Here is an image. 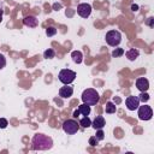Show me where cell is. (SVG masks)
Listing matches in <instances>:
<instances>
[{"instance_id": "cell-30", "label": "cell", "mask_w": 154, "mask_h": 154, "mask_svg": "<svg viewBox=\"0 0 154 154\" xmlns=\"http://www.w3.org/2000/svg\"><path fill=\"white\" fill-rule=\"evenodd\" d=\"M2 14H4V11L0 10V23H1V20H2Z\"/></svg>"}, {"instance_id": "cell-19", "label": "cell", "mask_w": 154, "mask_h": 154, "mask_svg": "<svg viewBox=\"0 0 154 154\" xmlns=\"http://www.w3.org/2000/svg\"><path fill=\"white\" fill-rule=\"evenodd\" d=\"M138 100H140V102L141 101L142 102H147L149 100V94L147 91H141V94L138 95Z\"/></svg>"}, {"instance_id": "cell-4", "label": "cell", "mask_w": 154, "mask_h": 154, "mask_svg": "<svg viewBox=\"0 0 154 154\" xmlns=\"http://www.w3.org/2000/svg\"><path fill=\"white\" fill-rule=\"evenodd\" d=\"M58 78H59V81H60L61 83H64V84H70V83H72V82L75 81V78H76V72L72 71V70H69V69H63V70L59 72Z\"/></svg>"}, {"instance_id": "cell-6", "label": "cell", "mask_w": 154, "mask_h": 154, "mask_svg": "<svg viewBox=\"0 0 154 154\" xmlns=\"http://www.w3.org/2000/svg\"><path fill=\"white\" fill-rule=\"evenodd\" d=\"M138 118L141 120H149L153 117V111L149 106L143 105V106H138Z\"/></svg>"}, {"instance_id": "cell-29", "label": "cell", "mask_w": 154, "mask_h": 154, "mask_svg": "<svg viewBox=\"0 0 154 154\" xmlns=\"http://www.w3.org/2000/svg\"><path fill=\"white\" fill-rule=\"evenodd\" d=\"M131 10L132 11H137L138 10V6L137 5H131Z\"/></svg>"}, {"instance_id": "cell-25", "label": "cell", "mask_w": 154, "mask_h": 154, "mask_svg": "<svg viewBox=\"0 0 154 154\" xmlns=\"http://www.w3.org/2000/svg\"><path fill=\"white\" fill-rule=\"evenodd\" d=\"M5 65H6V59L2 54H0V70H2L5 67Z\"/></svg>"}, {"instance_id": "cell-5", "label": "cell", "mask_w": 154, "mask_h": 154, "mask_svg": "<svg viewBox=\"0 0 154 154\" xmlns=\"http://www.w3.org/2000/svg\"><path fill=\"white\" fill-rule=\"evenodd\" d=\"M79 129V123H77L75 119H67L64 122L63 124V130L67 134V135H73L78 131Z\"/></svg>"}, {"instance_id": "cell-20", "label": "cell", "mask_w": 154, "mask_h": 154, "mask_svg": "<svg viewBox=\"0 0 154 154\" xmlns=\"http://www.w3.org/2000/svg\"><path fill=\"white\" fill-rule=\"evenodd\" d=\"M124 54V49L123 48H116L113 52H112V57L113 58H119Z\"/></svg>"}, {"instance_id": "cell-24", "label": "cell", "mask_w": 154, "mask_h": 154, "mask_svg": "<svg viewBox=\"0 0 154 154\" xmlns=\"http://www.w3.org/2000/svg\"><path fill=\"white\" fill-rule=\"evenodd\" d=\"M97 142H99V141L96 140V137H95V136H91V137L89 138V144H90L91 147H95V146L97 144Z\"/></svg>"}, {"instance_id": "cell-18", "label": "cell", "mask_w": 154, "mask_h": 154, "mask_svg": "<svg viewBox=\"0 0 154 154\" xmlns=\"http://www.w3.org/2000/svg\"><path fill=\"white\" fill-rule=\"evenodd\" d=\"M54 55H55V52L52 48H48L43 52V58H46V59H52V58H54Z\"/></svg>"}, {"instance_id": "cell-26", "label": "cell", "mask_w": 154, "mask_h": 154, "mask_svg": "<svg viewBox=\"0 0 154 154\" xmlns=\"http://www.w3.org/2000/svg\"><path fill=\"white\" fill-rule=\"evenodd\" d=\"M61 8H63V5H61V4H58V2L53 4V10L58 11V10H61Z\"/></svg>"}, {"instance_id": "cell-27", "label": "cell", "mask_w": 154, "mask_h": 154, "mask_svg": "<svg viewBox=\"0 0 154 154\" xmlns=\"http://www.w3.org/2000/svg\"><path fill=\"white\" fill-rule=\"evenodd\" d=\"M79 114H81V113H79V111H78V108H77V109H75V111H73L72 117H73V118H78V117H79Z\"/></svg>"}, {"instance_id": "cell-21", "label": "cell", "mask_w": 154, "mask_h": 154, "mask_svg": "<svg viewBox=\"0 0 154 154\" xmlns=\"http://www.w3.org/2000/svg\"><path fill=\"white\" fill-rule=\"evenodd\" d=\"M57 34V29L54 28V26H48V28H46V35L47 36H54Z\"/></svg>"}, {"instance_id": "cell-7", "label": "cell", "mask_w": 154, "mask_h": 154, "mask_svg": "<svg viewBox=\"0 0 154 154\" xmlns=\"http://www.w3.org/2000/svg\"><path fill=\"white\" fill-rule=\"evenodd\" d=\"M77 13L78 16H81L82 18H88L91 13V6L87 2H82L77 6Z\"/></svg>"}, {"instance_id": "cell-11", "label": "cell", "mask_w": 154, "mask_h": 154, "mask_svg": "<svg viewBox=\"0 0 154 154\" xmlns=\"http://www.w3.org/2000/svg\"><path fill=\"white\" fill-rule=\"evenodd\" d=\"M106 125V122H105V118L102 116H97L93 122H91V126L97 130V129H102L103 126Z\"/></svg>"}, {"instance_id": "cell-16", "label": "cell", "mask_w": 154, "mask_h": 154, "mask_svg": "<svg viewBox=\"0 0 154 154\" xmlns=\"http://www.w3.org/2000/svg\"><path fill=\"white\" fill-rule=\"evenodd\" d=\"M116 111H117V106H116L113 102L108 101V102L106 103L105 112H106V113H108V114H112V113H116Z\"/></svg>"}, {"instance_id": "cell-12", "label": "cell", "mask_w": 154, "mask_h": 154, "mask_svg": "<svg viewBox=\"0 0 154 154\" xmlns=\"http://www.w3.org/2000/svg\"><path fill=\"white\" fill-rule=\"evenodd\" d=\"M23 23H24V25H26V26H29V28H35V26H37L38 20H37L36 17H34V16H26V17L23 19Z\"/></svg>"}, {"instance_id": "cell-13", "label": "cell", "mask_w": 154, "mask_h": 154, "mask_svg": "<svg viewBox=\"0 0 154 154\" xmlns=\"http://www.w3.org/2000/svg\"><path fill=\"white\" fill-rule=\"evenodd\" d=\"M125 55H126V58H128L129 60L134 61L136 58H138V55H140V52H138L136 48H131V49H129V51L125 53Z\"/></svg>"}, {"instance_id": "cell-8", "label": "cell", "mask_w": 154, "mask_h": 154, "mask_svg": "<svg viewBox=\"0 0 154 154\" xmlns=\"http://www.w3.org/2000/svg\"><path fill=\"white\" fill-rule=\"evenodd\" d=\"M125 105H126L128 109H130V111H135V109H137L138 106H140V100H138L137 96L131 95V96H128V97H126V100H125Z\"/></svg>"}, {"instance_id": "cell-28", "label": "cell", "mask_w": 154, "mask_h": 154, "mask_svg": "<svg viewBox=\"0 0 154 154\" xmlns=\"http://www.w3.org/2000/svg\"><path fill=\"white\" fill-rule=\"evenodd\" d=\"M153 20H154V19H153L152 17H150V18H148V22H147V24H148L149 26H153Z\"/></svg>"}, {"instance_id": "cell-9", "label": "cell", "mask_w": 154, "mask_h": 154, "mask_svg": "<svg viewBox=\"0 0 154 154\" xmlns=\"http://www.w3.org/2000/svg\"><path fill=\"white\" fill-rule=\"evenodd\" d=\"M136 88L140 90V91H147L148 88H149V82L147 78L144 77H140L136 79Z\"/></svg>"}, {"instance_id": "cell-1", "label": "cell", "mask_w": 154, "mask_h": 154, "mask_svg": "<svg viewBox=\"0 0 154 154\" xmlns=\"http://www.w3.org/2000/svg\"><path fill=\"white\" fill-rule=\"evenodd\" d=\"M31 143L34 150H47L53 147V140L43 134H35L31 140Z\"/></svg>"}, {"instance_id": "cell-10", "label": "cell", "mask_w": 154, "mask_h": 154, "mask_svg": "<svg viewBox=\"0 0 154 154\" xmlns=\"http://www.w3.org/2000/svg\"><path fill=\"white\" fill-rule=\"evenodd\" d=\"M72 94H73V88L69 87L67 84H65V87H61L59 89V96L63 99H67V97L72 96Z\"/></svg>"}, {"instance_id": "cell-22", "label": "cell", "mask_w": 154, "mask_h": 154, "mask_svg": "<svg viewBox=\"0 0 154 154\" xmlns=\"http://www.w3.org/2000/svg\"><path fill=\"white\" fill-rule=\"evenodd\" d=\"M96 140L97 141H101V140H103V137H105V134H103V131H102V129H97V131H96Z\"/></svg>"}, {"instance_id": "cell-23", "label": "cell", "mask_w": 154, "mask_h": 154, "mask_svg": "<svg viewBox=\"0 0 154 154\" xmlns=\"http://www.w3.org/2000/svg\"><path fill=\"white\" fill-rule=\"evenodd\" d=\"M7 125H8L7 119H5V118H0V129H5Z\"/></svg>"}, {"instance_id": "cell-17", "label": "cell", "mask_w": 154, "mask_h": 154, "mask_svg": "<svg viewBox=\"0 0 154 154\" xmlns=\"http://www.w3.org/2000/svg\"><path fill=\"white\" fill-rule=\"evenodd\" d=\"M79 125H81L82 128H89V126L91 125V120H90V118H89L88 116H84V117L79 120Z\"/></svg>"}, {"instance_id": "cell-15", "label": "cell", "mask_w": 154, "mask_h": 154, "mask_svg": "<svg viewBox=\"0 0 154 154\" xmlns=\"http://www.w3.org/2000/svg\"><path fill=\"white\" fill-rule=\"evenodd\" d=\"M78 111L82 116H89L90 113V106L89 105H85V103H82L78 106Z\"/></svg>"}, {"instance_id": "cell-14", "label": "cell", "mask_w": 154, "mask_h": 154, "mask_svg": "<svg viewBox=\"0 0 154 154\" xmlns=\"http://www.w3.org/2000/svg\"><path fill=\"white\" fill-rule=\"evenodd\" d=\"M71 58H72L73 63H76V64H81L82 60H83V54H82L81 51H73V52L71 53Z\"/></svg>"}, {"instance_id": "cell-3", "label": "cell", "mask_w": 154, "mask_h": 154, "mask_svg": "<svg viewBox=\"0 0 154 154\" xmlns=\"http://www.w3.org/2000/svg\"><path fill=\"white\" fill-rule=\"evenodd\" d=\"M106 42L108 46H112V47H116L122 41V34L118 31V30H109L107 34H106Z\"/></svg>"}, {"instance_id": "cell-2", "label": "cell", "mask_w": 154, "mask_h": 154, "mask_svg": "<svg viewBox=\"0 0 154 154\" xmlns=\"http://www.w3.org/2000/svg\"><path fill=\"white\" fill-rule=\"evenodd\" d=\"M99 100H100V96H99L97 91L93 88H88L82 93V101L85 105H89V106L96 105L99 102Z\"/></svg>"}]
</instances>
